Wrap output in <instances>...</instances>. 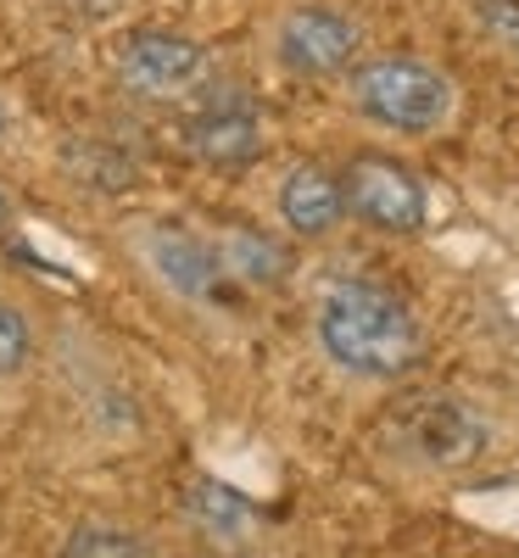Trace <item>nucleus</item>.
Here are the masks:
<instances>
[{
    "label": "nucleus",
    "mask_w": 519,
    "mask_h": 558,
    "mask_svg": "<svg viewBox=\"0 0 519 558\" xmlns=\"http://www.w3.org/2000/svg\"><path fill=\"white\" fill-rule=\"evenodd\" d=\"M318 347L358 380H397L419 363L424 330L397 291L374 279H341L318 302Z\"/></svg>",
    "instance_id": "nucleus-1"
},
{
    "label": "nucleus",
    "mask_w": 519,
    "mask_h": 558,
    "mask_svg": "<svg viewBox=\"0 0 519 558\" xmlns=\"http://www.w3.org/2000/svg\"><path fill=\"white\" fill-rule=\"evenodd\" d=\"M352 101L381 129L431 134L452 118V78L419 57H374L352 68Z\"/></svg>",
    "instance_id": "nucleus-2"
},
{
    "label": "nucleus",
    "mask_w": 519,
    "mask_h": 558,
    "mask_svg": "<svg viewBox=\"0 0 519 558\" xmlns=\"http://www.w3.org/2000/svg\"><path fill=\"white\" fill-rule=\"evenodd\" d=\"M391 436L402 441V452L436 463V470H463V463H475L486 452V441H492L486 418L469 408V402L447 397V391L408 397L391 413Z\"/></svg>",
    "instance_id": "nucleus-3"
},
{
    "label": "nucleus",
    "mask_w": 519,
    "mask_h": 558,
    "mask_svg": "<svg viewBox=\"0 0 519 558\" xmlns=\"http://www.w3.org/2000/svg\"><path fill=\"white\" fill-rule=\"evenodd\" d=\"M341 191H347V213L363 218L369 229H386V235H419L424 218H431V196L408 162L397 157H352L341 173Z\"/></svg>",
    "instance_id": "nucleus-4"
},
{
    "label": "nucleus",
    "mask_w": 519,
    "mask_h": 558,
    "mask_svg": "<svg viewBox=\"0 0 519 558\" xmlns=\"http://www.w3.org/2000/svg\"><path fill=\"white\" fill-rule=\"evenodd\" d=\"M118 78H123L129 96H140V101H184L207 78V51L191 34L146 28V34H134L123 45Z\"/></svg>",
    "instance_id": "nucleus-5"
},
{
    "label": "nucleus",
    "mask_w": 519,
    "mask_h": 558,
    "mask_svg": "<svg viewBox=\"0 0 519 558\" xmlns=\"http://www.w3.org/2000/svg\"><path fill=\"white\" fill-rule=\"evenodd\" d=\"M184 151L207 168H246L263 157V112L241 89H218L184 118Z\"/></svg>",
    "instance_id": "nucleus-6"
},
{
    "label": "nucleus",
    "mask_w": 519,
    "mask_h": 558,
    "mask_svg": "<svg viewBox=\"0 0 519 558\" xmlns=\"http://www.w3.org/2000/svg\"><path fill=\"white\" fill-rule=\"evenodd\" d=\"M358 45H363V28L341 12H329V7H297V12H286V23H279V34H274L279 62H286L291 73H302V78L347 73Z\"/></svg>",
    "instance_id": "nucleus-7"
},
{
    "label": "nucleus",
    "mask_w": 519,
    "mask_h": 558,
    "mask_svg": "<svg viewBox=\"0 0 519 558\" xmlns=\"http://www.w3.org/2000/svg\"><path fill=\"white\" fill-rule=\"evenodd\" d=\"M279 218H286L291 235H302V241H324L329 229L347 218L341 173H329V168H318V162L291 168L286 184H279Z\"/></svg>",
    "instance_id": "nucleus-8"
},
{
    "label": "nucleus",
    "mask_w": 519,
    "mask_h": 558,
    "mask_svg": "<svg viewBox=\"0 0 519 558\" xmlns=\"http://www.w3.org/2000/svg\"><path fill=\"white\" fill-rule=\"evenodd\" d=\"M152 263H157V274L168 279V286L184 291V296H218V286L229 279L218 246L191 235V229H157V235H152Z\"/></svg>",
    "instance_id": "nucleus-9"
},
{
    "label": "nucleus",
    "mask_w": 519,
    "mask_h": 558,
    "mask_svg": "<svg viewBox=\"0 0 519 558\" xmlns=\"http://www.w3.org/2000/svg\"><path fill=\"white\" fill-rule=\"evenodd\" d=\"M184 514H191V525L207 542H218L224 553H246L252 536H257V508L234 486H218V481H196L191 497H184Z\"/></svg>",
    "instance_id": "nucleus-10"
},
{
    "label": "nucleus",
    "mask_w": 519,
    "mask_h": 558,
    "mask_svg": "<svg viewBox=\"0 0 519 558\" xmlns=\"http://www.w3.org/2000/svg\"><path fill=\"white\" fill-rule=\"evenodd\" d=\"M213 246L224 257V274H234V279H252V286L286 279V252H279L268 235H257V229H229V235L213 241Z\"/></svg>",
    "instance_id": "nucleus-11"
},
{
    "label": "nucleus",
    "mask_w": 519,
    "mask_h": 558,
    "mask_svg": "<svg viewBox=\"0 0 519 558\" xmlns=\"http://www.w3.org/2000/svg\"><path fill=\"white\" fill-rule=\"evenodd\" d=\"M62 558H146L140 536L118 531V525H79L62 547Z\"/></svg>",
    "instance_id": "nucleus-12"
},
{
    "label": "nucleus",
    "mask_w": 519,
    "mask_h": 558,
    "mask_svg": "<svg viewBox=\"0 0 519 558\" xmlns=\"http://www.w3.org/2000/svg\"><path fill=\"white\" fill-rule=\"evenodd\" d=\"M28 352H34V336H28V318L17 307L0 302V380H12L28 368Z\"/></svg>",
    "instance_id": "nucleus-13"
},
{
    "label": "nucleus",
    "mask_w": 519,
    "mask_h": 558,
    "mask_svg": "<svg viewBox=\"0 0 519 558\" xmlns=\"http://www.w3.org/2000/svg\"><path fill=\"white\" fill-rule=\"evenodd\" d=\"M475 12H481V23L497 39H508L514 51H519V0H475Z\"/></svg>",
    "instance_id": "nucleus-14"
},
{
    "label": "nucleus",
    "mask_w": 519,
    "mask_h": 558,
    "mask_svg": "<svg viewBox=\"0 0 519 558\" xmlns=\"http://www.w3.org/2000/svg\"><path fill=\"white\" fill-rule=\"evenodd\" d=\"M12 223V202H7V191H0V229Z\"/></svg>",
    "instance_id": "nucleus-15"
},
{
    "label": "nucleus",
    "mask_w": 519,
    "mask_h": 558,
    "mask_svg": "<svg viewBox=\"0 0 519 558\" xmlns=\"http://www.w3.org/2000/svg\"><path fill=\"white\" fill-rule=\"evenodd\" d=\"M0 134H7V112H0Z\"/></svg>",
    "instance_id": "nucleus-16"
}]
</instances>
